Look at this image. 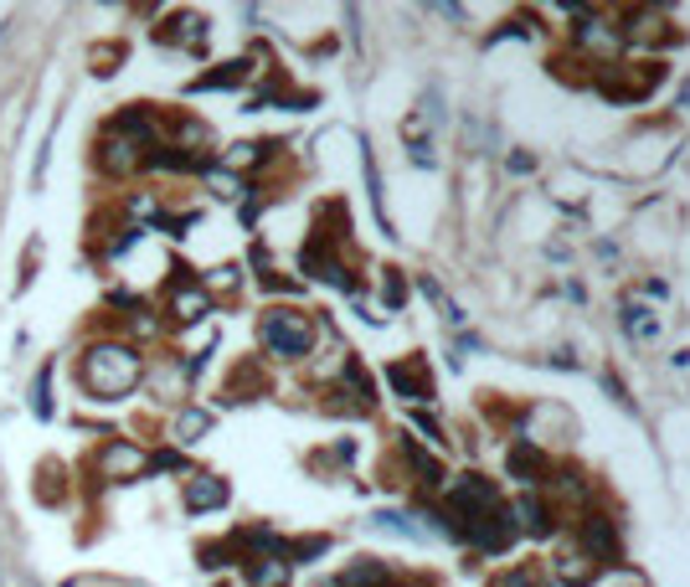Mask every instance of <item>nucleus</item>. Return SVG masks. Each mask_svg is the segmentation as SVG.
Listing matches in <instances>:
<instances>
[{"label": "nucleus", "mask_w": 690, "mask_h": 587, "mask_svg": "<svg viewBox=\"0 0 690 587\" xmlns=\"http://www.w3.org/2000/svg\"><path fill=\"white\" fill-rule=\"evenodd\" d=\"M139 376H145V361H139L135 346H124V340H99V346H88L78 361V387L88 397H99V402H118V397H129L139 387Z\"/></svg>", "instance_id": "nucleus-1"}, {"label": "nucleus", "mask_w": 690, "mask_h": 587, "mask_svg": "<svg viewBox=\"0 0 690 587\" xmlns=\"http://www.w3.org/2000/svg\"><path fill=\"white\" fill-rule=\"evenodd\" d=\"M258 335H263V346L274 355L294 361V355H310V346H315V320L299 310H268L263 325H258Z\"/></svg>", "instance_id": "nucleus-2"}, {"label": "nucleus", "mask_w": 690, "mask_h": 587, "mask_svg": "<svg viewBox=\"0 0 690 587\" xmlns=\"http://www.w3.org/2000/svg\"><path fill=\"white\" fill-rule=\"evenodd\" d=\"M449 505H454V515L459 521H469V526L474 521H485V515H500V510H505L500 505V489H494L485 474H464V479L449 489Z\"/></svg>", "instance_id": "nucleus-3"}, {"label": "nucleus", "mask_w": 690, "mask_h": 587, "mask_svg": "<svg viewBox=\"0 0 690 587\" xmlns=\"http://www.w3.org/2000/svg\"><path fill=\"white\" fill-rule=\"evenodd\" d=\"M387 382L397 387V397H407V402H428L434 397V376H428V361H392L387 366Z\"/></svg>", "instance_id": "nucleus-4"}, {"label": "nucleus", "mask_w": 690, "mask_h": 587, "mask_svg": "<svg viewBox=\"0 0 690 587\" xmlns=\"http://www.w3.org/2000/svg\"><path fill=\"white\" fill-rule=\"evenodd\" d=\"M99 470L109 474V479H135V474L150 470V459H145L135 444H109V449H103V459H99Z\"/></svg>", "instance_id": "nucleus-5"}, {"label": "nucleus", "mask_w": 690, "mask_h": 587, "mask_svg": "<svg viewBox=\"0 0 690 587\" xmlns=\"http://www.w3.org/2000/svg\"><path fill=\"white\" fill-rule=\"evenodd\" d=\"M227 505V479L217 474H191L186 479V510H222Z\"/></svg>", "instance_id": "nucleus-6"}, {"label": "nucleus", "mask_w": 690, "mask_h": 587, "mask_svg": "<svg viewBox=\"0 0 690 587\" xmlns=\"http://www.w3.org/2000/svg\"><path fill=\"white\" fill-rule=\"evenodd\" d=\"M582 541H588V551L598 557V562H618V536H613L609 515H592V510H588V521H582Z\"/></svg>", "instance_id": "nucleus-7"}, {"label": "nucleus", "mask_w": 690, "mask_h": 587, "mask_svg": "<svg viewBox=\"0 0 690 587\" xmlns=\"http://www.w3.org/2000/svg\"><path fill=\"white\" fill-rule=\"evenodd\" d=\"M505 459H511V474H515V479H531V485H541V479L552 474L547 453L536 449V444H511V453H505Z\"/></svg>", "instance_id": "nucleus-8"}, {"label": "nucleus", "mask_w": 690, "mask_h": 587, "mask_svg": "<svg viewBox=\"0 0 690 587\" xmlns=\"http://www.w3.org/2000/svg\"><path fill=\"white\" fill-rule=\"evenodd\" d=\"M171 310H176L180 325H191V320H201V314L212 310V294H206V284H180L176 294H171Z\"/></svg>", "instance_id": "nucleus-9"}, {"label": "nucleus", "mask_w": 690, "mask_h": 587, "mask_svg": "<svg viewBox=\"0 0 690 587\" xmlns=\"http://www.w3.org/2000/svg\"><path fill=\"white\" fill-rule=\"evenodd\" d=\"M139 139L124 135V129H109V139H103V165L109 171H129V165H139Z\"/></svg>", "instance_id": "nucleus-10"}, {"label": "nucleus", "mask_w": 690, "mask_h": 587, "mask_svg": "<svg viewBox=\"0 0 690 587\" xmlns=\"http://www.w3.org/2000/svg\"><path fill=\"white\" fill-rule=\"evenodd\" d=\"M248 583L253 587H284L289 583V562H284V557H248Z\"/></svg>", "instance_id": "nucleus-11"}, {"label": "nucleus", "mask_w": 690, "mask_h": 587, "mask_svg": "<svg viewBox=\"0 0 690 587\" xmlns=\"http://www.w3.org/2000/svg\"><path fill=\"white\" fill-rule=\"evenodd\" d=\"M160 41H180V47H197L206 41V26H201V16H176L171 26H160Z\"/></svg>", "instance_id": "nucleus-12"}, {"label": "nucleus", "mask_w": 690, "mask_h": 587, "mask_svg": "<svg viewBox=\"0 0 690 587\" xmlns=\"http://www.w3.org/2000/svg\"><path fill=\"white\" fill-rule=\"evenodd\" d=\"M248 73H253L248 62H222V73H206V78H197V83H191V93H206V88H237Z\"/></svg>", "instance_id": "nucleus-13"}, {"label": "nucleus", "mask_w": 690, "mask_h": 587, "mask_svg": "<svg viewBox=\"0 0 690 587\" xmlns=\"http://www.w3.org/2000/svg\"><path fill=\"white\" fill-rule=\"evenodd\" d=\"M340 587H387V562H355L340 572Z\"/></svg>", "instance_id": "nucleus-14"}, {"label": "nucleus", "mask_w": 690, "mask_h": 587, "mask_svg": "<svg viewBox=\"0 0 690 587\" xmlns=\"http://www.w3.org/2000/svg\"><path fill=\"white\" fill-rule=\"evenodd\" d=\"M515 510L526 515V530H531V536H552V515H547V505H541V495H520Z\"/></svg>", "instance_id": "nucleus-15"}, {"label": "nucleus", "mask_w": 690, "mask_h": 587, "mask_svg": "<svg viewBox=\"0 0 690 587\" xmlns=\"http://www.w3.org/2000/svg\"><path fill=\"white\" fill-rule=\"evenodd\" d=\"M212 428V412H201V408H186L176 417V444H197L201 433Z\"/></svg>", "instance_id": "nucleus-16"}, {"label": "nucleus", "mask_w": 690, "mask_h": 587, "mask_svg": "<svg viewBox=\"0 0 690 587\" xmlns=\"http://www.w3.org/2000/svg\"><path fill=\"white\" fill-rule=\"evenodd\" d=\"M624 330H629V335H639V340H650V335L660 330V325H654V320H650V310H624Z\"/></svg>", "instance_id": "nucleus-17"}, {"label": "nucleus", "mask_w": 690, "mask_h": 587, "mask_svg": "<svg viewBox=\"0 0 690 587\" xmlns=\"http://www.w3.org/2000/svg\"><path fill=\"white\" fill-rule=\"evenodd\" d=\"M500 587H547V577H541V567H536V562H526V567H515Z\"/></svg>", "instance_id": "nucleus-18"}, {"label": "nucleus", "mask_w": 690, "mask_h": 587, "mask_svg": "<svg viewBox=\"0 0 690 587\" xmlns=\"http://www.w3.org/2000/svg\"><path fill=\"white\" fill-rule=\"evenodd\" d=\"M32 412H37V417H52V387H47V372L32 382Z\"/></svg>", "instance_id": "nucleus-19"}, {"label": "nucleus", "mask_w": 690, "mask_h": 587, "mask_svg": "<svg viewBox=\"0 0 690 587\" xmlns=\"http://www.w3.org/2000/svg\"><path fill=\"white\" fill-rule=\"evenodd\" d=\"M376 526H381V530H397V536H407V541H417V536H423L417 526H407V515H392V510H381V515H376Z\"/></svg>", "instance_id": "nucleus-20"}, {"label": "nucleus", "mask_w": 690, "mask_h": 587, "mask_svg": "<svg viewBox=\"0 0 690 587\" xmlns=\"http://www.w3.org/2000/svg\"><path fill=\"white\" fill-rule=\"evenodd\" d=\"M381 294H387V304H392V310H402V299H407V284H402V274H397V268H387V278H381Z\"/></svg>", "instance_id": "nucleus-21"}, {"label": "nucleus", "mask_w": 690, "mask_h": 587, "mask_svg": "<svg viewBox=\"0 0 690 587\" xmlns=\"http://www.w3.org/2000/svg\"><path fill=\"white\" fill-rule=\"evenodd\" d=\"M413 160H417V165H434V145H423V139H413Z\"/></svg>", "instance_id": "nucleus-22"}, {"label": "nucleus", "mask_w": 690, "mask_h": 587, "mask_svg": "<svg viewBox=\"0 0 690 587\" xmlns=\"http://www.w3.org/2000/svg\"><path fill=\"white\" fill-rule=\"evenodd\" d=\"M511 171H515V176H526V171H536V160L531 155H511Z\"/></svg>", "instance_id": "nucleus-23"}]
</instances>
